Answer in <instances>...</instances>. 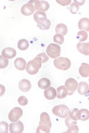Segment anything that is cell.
Masks as SVG:
<instances>
[{"label":"cell","instance_id":"cell-1","mask_svg":"<svg viewBox=\"0 0 89 133\" xmlns=\"http://www.w3.org/2000/svg\"><path fill=\"white\" fill-rule=\"evenodd\" d=\"M52 123L50 115L46 112H43L40 115L39 125L37 129V133H50Z\"/></svg>","mask_w":89,"mask_h":133},{"label":"cell","instance_id":"cell-2","mask_svg":"<svg viewBox=\"0 0 89 133\" xmlns=\"http://www.w3.org/2000/svg\"><path fill=\"white\" fill-rule=\"evenodd\" d=\"M42 64V59L40 56H37L33 60L28 63L26 70L27 72L30 75H34L38 73Z\"/></svg>","mask_w":89,"mask_h":133},{"label":"cell","instance_id":"cell-3","mask_svg":"<svg viewBox=\"0 0 89 133\" xmlns=\"http://www.w3.org/2000/svg\"><path fill=\"white\" fill-rule=\"evenodd\" d=\"M54 64L55 68L58 69L66 71L70 68L71 63L70 59L67 58L60 57L55 59Z\"/></svg>","mask_w":89,"mask_h":133},{"label":"cell","instance_id":"cell-4","mask_svg":"<svg viewBox=\"0 0 89 133\" xmlns=\"http://www.w3.org/2000/svg\"><path fill=\"white\" fill-rule=\"evenodd\" d=\"M69 109L67 106L64 104L55 106L52 109L53 113L59 118H67L69 115Z\"/></svg>","mask_w":89,"mask_h":133},{"label":"cell","instance_id":"cell-5","mask_svg":"<svg viewBox=\"0 0 89 133\" xmlns=\"http://www.w3.org/2000/svg\"><path fill=\"white\" fill-rule=\"evenodd\" d=\"M46 51L50 57L56 59L60 56L61 47L57 44L51 43L48 46Z\"/></svg>","mask_w":89,"mask_h":133},{"label":"cell","instance_id":"cell-6","mask_svg":"<svg viewBox=\"0 0 89 133\" xmlns=\"http://www.w3.org/2000/svg\"><path fill=\"white\" fill-rule=\"evenodd\" d=\"M78 83L75 79L69 78L65 82V86L68 91V95H73L78 88Z\"/></svg>","mask_w":89,"mask_h":133},{"label":"cell","instance_id":"cell-7","mask_svg":"<svg viewBox=\"0 0 89 133\" xmlns=\"http://www.w3.org/2000/svg\"><path fill=\"white\" fill-rule=\"evenodd\" d=\"M23 110L20 108L16 107L11 110L8 115L9 119L12 122H16L21 118Z\"/></svg>","mask_w":89,"mask_h":133},{"label":"cell","instance_id":"cell-8","mask_svg":"<svg viewBox=\"0 0 89 133\" xmlns=\"http://www.w3.org/2000/svg\"><path fill=\"white\" fill-rule=\"evenodd\" d=\"M9 129L11 133H21L23 132L24 126L21 121H18L16 123H10Z\"/></svg>","mask_w":89,"mask_h":133},{"label":"cell","instance_id":"cell-9","mask_svg":"<svg viewBox=\"0 0 89 133\" xmlns=\"http://www.w3.org/2000/svg\"><path fill=\"white\" fill-rule=\"evenodd\" d=\"M33 18L38 24H44L47 20V16L45 12L41 11H37L33 14Z\"/></svg>","mask_w":89,"mask_h":133},{"label":"cell","instance_id":"cell-10","mask_svg":"<svg viewBox=\"0 0 89 133\" xmlns=\"http://www.w3.org/2000/svg\"><path fill=\"white\" fill-rule=\"evenodd\" d=\"M35 11L34 6L33 5L27 3L21 7V12L23 15L28 16L32 15Z\"/></svg>","mask_w":89,"mask_h":133},{"label":"cell","instance_id":"cell-11","mask_svg":"<svg viewBox=\"0 0 89 133\" xmlns=\"http://www.w3.org/2000/svg\"><path fill=\"white\" fill-rule=\"evenodd\" d=\"M16 51L13 48L8 47L2 51V56L7 59H13L16 56Z\"/></svg>","mask_w":89,"mask_h":133},{"label":"cell","instance_id":"cell-12","mask_svg":"<svg viewBox=\"0 0 89 133\" xmlns=\"http://www.w3.org/2000/svg\"><path fill=\"white\" fill-rule=\"evenodd\" d=\"M32 87V85L30 81L27 79H21L19 83L18 88L19 89L23 92L29 91Z\"/></svg>","mask_w":89,"mask_h":133},{"label":"cell","instance_id":"cell-13","mask_svg":"<svg viewBox=\"0 0 89 133\" xmlns=\"http://www.w3.org/2000/svg\"><path fill=\"white\" fill-rule=\"evenodd\" d=\"M78 51L85 56H89V43L79 42L77 44Z\"/></svg>","mask_w":89,"mask_h":133},{"label":"cell","instance_id":"cell-14","mask_svg":"<svg viewBox=\"0 0 89 133\" xmlns=\"http://www.w3.org/2000/svg\"><path fill=\"white\" fill-rule=\"evenodd\" d=\"M44 96L48 100L54 99L57 96V91L55 88L50 87L44 91Z\"/></svg>","mask_w":89,"mask_h":133},{"label":"cell","instance_id":"cell-15","mask_svg":"<svg viewBox=\"0 0 89 133\" xmlns=\"http://www.w3.org/2000/svg\"><path fill=\"white\" fill-rule=\"evenodd\" d=\"M15 68L19 71H23L26 66V62L24 59L22 58H17L14 62Z\"/></svg>","mask_w":89,"mask_h":133},{"label":"cell","instance_id":"cell-16","mask_svg":"<svg viewBox=\"0 0 89 133\" xmlns=\"http://www.w3.org/2000/svg\"><path fill=\"white\" fill-rule=\"evenodd\" d=\"M78 119L81 121H85L89 119V110L86 109H82L79 110L77 114Z\"/></svg>","mask_w":89,"mask_h":133},{"label":"cell","instance_id":"cell-17","mask_svg":"<svg viewBox=\"0 0 89 133\" xmlns=\"http://www.w3.org/2000/svg\"><path fill=\"white\" fill-rule=\"evenodd\" d=\"M89 90V84L87 82L82 81L79 83V88H78V91L81 95H85L88 92Z\"/></svg>","mask_w":89,"mask_h":133},{"label":"cell","instance_id":"cell-18","mask_svg":"<svg viewBox=\"0 0 89 133\" xmlns=\"http://www.w3.org/2000/svg\"><path fill=\"white\" fill-rule=\"evenodd\" d=\"M79 72L81 76L84 78L89 76V64L83 63L79 68Z\"/></svg>","mask_w":89,"mask_h":133},{"label":"cell","instance_id":"cell-19","mask_svg":"<svg viewBox=\"0 0 89 133\" xmlns=\"http://www.w3.org/2000/svg\"><path fill=\"white\" fill-rule=\"evenodd\" d=\"M78 27L80 30L89 32V19L86 17L81 19L78 23Z\"/></svg>","mask_w":89,"mask_h":133},{"label":"cell","instance_id":"cell-20","mask_svg":"<svg viewBox=\"0 0 89 133\" xmlns=\"http://www.w3.org/2000/svg\"><path fill=\"white\" fill-rule=\"evenodd\" d=\"M57 97L59 99L64 98L68 95V90L64 86H61L57 88Z\"/></svg>","mask_w":89,"mask_h":133},{"label":"cell","instance_id":"cell-21","mask_svg":"<svg viewBox=\"0 0 89 133\" xmlns=\"http://www.w3.org/2000/svg\"><path fill=\"white\" fill-rule=\"evenodd\" d=\"M38 86L41 89H46L51 85V82L50 79L46 78H42L40 79L38 83Z\"/></svg>","mask_w":89,"mask_h":133},{"label":"cell","instance_id":"cell-22","mask_svg":"<svg viewBox=\"0 0 89 133\" xmlns=\"http://www.w3.org/2000/svg\"><path fill=\"white\" fill-rule=\"evenodd\" d=\"M55 32L57 34L60 33L63 36H65L68 32V28L66 24L63 23L58 24L56 25Z\"/></svg>","mask_w":89,"mask_h":133},{"label":"cell","instance_id":"cell-23","mask_svg":"<svg viewBox=\"0 0 89 133\" xmlns=\"http://www.w3.org/2000/svg\"><path fill=\"white\" fill-rule=\"evenodd\" d=\"M29 42L27 39H22L18 41L17 43V48L19 50L25 51L27 50L29 48Z\"/></svg>","mask_w":89,"mask_h":133},{"label":"cell","instance_id":"cell-24","mask_svg":"<svg viewBox=\"0 0 89 133\" xmlns=\"http://www.w3.org/2000/svg\"><path fill=\"white\" fill-rule=\"evenodd\" d=\"M88 37L87 33L85 31H80L77 33V39H79L80 42L86 41Z\"/></svg>","mask_w":89,"mask_h":133},{"label":"cell","instance_id":"cell-25","mask_svg":"<svg viewBox=\"0 0 89 133\" xmlns=\"http://www.w3.org/2000/svg\"><path fill=\"white\" fill-rule=\"evenodd\" d=\"M51 25V22L49 19H47L45 22L41 24H37V26L39 29L42 30L46 31L50 29Z\"/></svg>","mask_w":89,"mask_h":133},{"label":"cell","instance_id":"cell-26","mask_svg":"<svg viewBox=\"0 0 89 133\" xmlns=\"http://www.w3.org/2000/svg\"><path fill=\"white\" fill-rule=\"evenodd\" d=\"M54 41L56 44L61 45L62 44H63L64 42V38L63 36L61 35V34H56L54 36L53 38Z\"/></svg>","mask_w":89,"mask_h":133},{"label":"cell","instance_id":"cell-27","mask_svg":"<svg viewBox=\"0 0 89 133\" xmlns=\"http://www.w3.org/2000/svg\"><path fill=\"white\" fill-rule=\"evenodd\" d=\"M8 127L9 125L7 123L3 121L0 122V133H9Z\"/></svg>","mask_w":89,"mask_h":133},{"label":"cell","instance_id":"cell-28","mask_svg":"<svg viewBox=\"0 0 89 133\" xmlns=\"http://www.w3.org/2000/svg\"><path fill=\"white\" fill-rule=\"evenodd\" d=\"M69 10H70V12H71V14H76L79 12V6L76 3L73 2V3H71V5H70Z\"/></svg>","mask_w":89,"mask_h":133},{"label":"cell","instance_id":"cell-29","mask_svg":"<svg viewBox=\"0 0 89 133\" xmlns=\"http://www.w3.org/2000/svg\"><path fill=\"white\" fill-rule=\"evenodd\" d=\"M9 64V60L5 59L2 56V55L0 56V68L4 69L6 68Z\"/></svg>","mask_w":89,"mask_h":133},{"label":"cell","instance_id":"cell-30","mask_svg":"<svg viewBox=\"0 0 89 133\" xmlns=\"http://www.w3.org/2000/svg\"><path fill=\"white\" fill-rule=\"evenodd\" d=\"M65 124L68 128L71 126L76 125L77 123V121H74L71 118L69 117V115L65 119Z\"/></svg>","mask_w":89,"mask_h":133},{"label":"cell","instance_id":"cell-31","mask_svg":"<svg viewBox=\"0 0 89 133\" xmlns=\"http://www.w3.org/2000/svg\"><path fill=\"white\" fill-rule=\"evenodd\" d=\"M50 5L48 2L45 1H41V5L38 10L45 12L48 10Z\"/></svg>","mask_w":89,"mask_h":133},{"label":"cell","instance_id":"cell-32","mask_svg":"<svg viewBox=\"0 0 89 133\" xmlns=\"http://www.w3.org/2000/svg\"><path fill=\"white\" fill-rule=\"evenodd\" d=\"M79 111V109L76 108L73 109L72 110L69 111V116L74 121H78V119L77 118V114Z\"/></svg>","mask_w":89,"mask_h":133},{"label":"cell","instance_id":"cell-33","mask_svg":"<svg viewBox=\"0 0 89 133\" xmlns=\"http://www.w3.org/2000/svg\"><path fill=\"white\" fill-rule=\"evenodd\" d=\"M18 103L21 106H25L27 105L28 103V100L26 97L24 96H21L18 98Z\"/></svg>","mask_w":89,"mask_h":133},{"label":"cell","instance_id":"cell-34","mask_svg":"<svg viewBox=\"0 0 89 133\" xmlns=\"http://www.w3.org/2000/svg\"><path fill=\"white\" fill-rule=\"evenodd\" d=\"M28 3L31 4L34 6L35 11L39 10V8H40L41 5V1H38V0H36V1H29Z\"/></svg>","mask_w":89,"mask_h":133},{"label":"cell","instance_id":"cell-35","mask_svg":"<svg viewBox=\"0 0 89 133\" xmlns=\"http://www.w3.org/2000/svg\"><path fill=\"white\" fill-rule=\"evenodd\" d=\"M79 132V127L77 125H74L69 127L68 130H67L66 133H78Z\"/></svg>","mask_w":89,"mask_h":133},{"label":"cell","instance_id":"cell-36","mask_svg":"<svg viewBox=\"0 0 89 133\" xmlns=\"http://www.w3.org/2000/svg\"><path fill=\"white\" fill-rule=\"evenodd\" d=\"M37 56H40L42 59V64L47 62V61L49 59V57L48 56H47L46 54L45 53V52L40 53V54L37 55Z\"/></svg>","mask_w":89,"mask_h":133},{"label":"cell","instance_id":"cell-37","mask_svg":"<svg viewBox=\"0 0 89 133\" xmlns=\"http://www.w3.org/2000/svg\"><path fill=\"white\" fill-rule=\"evenodd\" d=\"M56 2L62 6H66V5H68L70 4L71 1L70 0H67V1H66V0H64V1L57 0Z\"/></svg>","mask_w":89,"mask_h":133},{"label":"cell","instance_id":"cell-38","mask_svg":"<svg viewBox=\"0 0 89 133\" xmlns=\"http://www.w3.org/2000/svg\"><path fill=\"white\" fill-rule=\"evenodd\" d=\"M74 2L76 4H78L79 5H82L84 4L85 2V1H75V0H74Z\"/></svg>","mask_w":89,"mask_h":133},{"label":"cell","instance_id":"cell-39","mask_svg":"<svg viewBox=\"0 0 89 133\" xmlns=\"http://www.w3.org/2000/svg\"><path fill=\"white\" fill-rule=\"evenodd\" d=\"M1 96H2V95H3V94L5 93V87L4 86V88H3V90H2V87H1Z\"/></svg>","mask_w":89,"mask_h":133},{"label":"cell","instance_id":"cell-40","mask_svg":"<svg viewBox=\"0 0 89 133\" xmlns=\"http://www.w3.org/2000/svg\"><path fill=\"white\" fill-rule=\"evenodd\" d=\"M85 96H89V91H88V92H87V94H86V95H85Z\"/></svg>","mask_w":89,"mask_h":133}]
</instances>
